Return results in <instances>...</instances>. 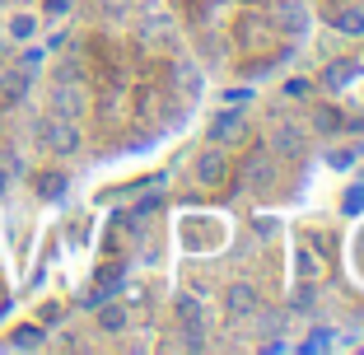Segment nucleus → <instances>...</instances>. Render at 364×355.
I'll return each instance as SVG.
<instances>
[{
	"mask_svg": "<svg viewBox=\"0 0 364 355\" xmlns=\"http://www.w3.org/2000/svg\"><path fill=\"white\" fill-rule=\"evenodd\" d=\"M33 136H38V145H43V150L61 154V159L80 154V145H85L80 127H75V122H65V117H43L38 127H33Z\"/></svg>",
	"mask_w": 364,
	"mask_h": 355,
	"instance_id": "nucleus-1",
	"label": "nucleus"
},
{
	"mask_svg": "<svg viewBox=\"0 0 364 355\" xmlns=\"http://www.w3.org/2000/svg\"><path fill=\"white\" fill-rule=\"evenodd\" d=\"M80 112H85V89H80V85H70V80H61V85L52 89V117L75 122Z\"/></svg>",
	"mask_w": 364,
	"mask_h": 355,
	"instance_id": "nucleus-2",
	"label": "nucleus"
},
{
	"mask_svg": "<svg viewBox=\"0 0 364 355\" xmlns=\"http://www.w3.org/2000/svg\"><path fill=\"white\" fill-rule=\"evenodd\" d=\"M271 183H276V164H271V154H247V164H243V187L267 192Z\"/></svg>",
	"mask_w": 364,
	"mask_h": 355,
	"instance_id": "nucleus-3",
	"label": "nucleus"
},
{
	"mask_svg": "<svg viewBox=\"0 0 364 355\" xmlns=\"http://www.w3.org/2000/svg\"><path fill=\"white\" fill-rule=\"evenodd\" d=\"M28 70H19V65H14V70H0V103H5V108H19L23 98H28Z\"/></svg>",
	"mask_w": 364,
	"mask_h": 355,
	"instance_id": "nucleus-4",
	"label": "nucleus"
},
{
	"mask_svg": "<svg viewBox=\"0 0 364 355\" xmlns=\"http://www.w3.org/2000/svg\"><path fill=\"white\" fill-rule=\"evenodd\" d=\"M225 173H229L225 150H205L201 159H196V178H201L205 187H220V183H225Z\"/></svg>",
	"mask_w": 364,
	"mask_h": 355,
	"instance_id": "nucleus-5",
	"label": "nucleus"
},
{
	"mask_svg": "<svg viewBox=\"0 0 364 355\" xmlns=\"http://www.w3.org/2000/svg\"><path fill=\"white\" fill-rule=\"evenodd\" d=\"M257 313V290L252 285H234L229 290V318H252Z\"/></svg>",
	"mask_w": 364,
	"mask_h": 355,
	"instance_id": "nucleus-6",
	"label": "nucleus"
},
{
	"mask_svg": "<svg viewBox=\"0 0 364 355\" xmlns=\"http://www.w3.org/2000/svg\"><path fill=\"white\" fill-rule=\"evenodd\" d=\"M10 346H14V351H43L47 332L38 323H23V327H14V332H10Z\"/></svg>",
	"mask_w": 364,
	"mask_h": 355,
	"instance_id": "nucleus-7",
	"label": "nucleus"
},
{
	"mask_svg": "<svg viewBox=\"0 0 364 355\" xmlns=\"http://www.w3.org/2000/svg\"><path fill=\"white\" fill-rule=\"evenodd\" d=\"M332 23H336V33H341V38H364V10H360V5H350V10H336Z\"/></svg>",
	"mask_w": 364,
	"mask_h": 355,
	"instance_id": "nucleus-8",
	"label": "nucleus"
},
{
	"mask_svg": "<svg viewBox=\"0 0 364 355\" xmlns=\"http://www.w3.org/2000/svg\"><path fill=\"white\" fill-rule=\"evenodd\" d=\"M276 23L289 33V38H304V28H309V19H304V5H294V0H289V5H280V10H276Z\"/></svg>",
	"mask_w": 364,
	"mask_h": 355,
	"instance_id": "nucleus-9",
	"label": "nucleus"
},
{
	"mask_svg": "<svg viewBox=\"0 0 364 355\" xmlns=\"http://www.w3.org/2000/svg\"><path fill=\"white\" fill-rule=\"evenodd\" d=\"M5 33H10L14 43H33V38H38V14H28V10L10 14V23H5Z\"/></svg>",
	"mask_w": 364,
	"mask_h": 355,
	"instance_id": "nucleus-10",
	"label": "nucleus"
},
{
	"mask_svg": "<svg viewBox=\"0 0 364 355\" xmlns=\"http://www.w3.org/2000/svg\"><path fill=\"white\" fill-rule=\"evenodd\" d=\"M178 318H182V327H205V304L196 300V295H178Z\"/></svg>",
	"mask_w": 364,
	"mask_h": 355,
	"instance_id": "nucleus-11",
	"label": "nucleus"
},
{
	"mask_svg": "<svg viewBox=\"0 0 364 355\" xmlns=\"http://www.w3.org/2000/svg\"><path fill=\"white\" fill-rule=\"evenodd\" d=\"M131 313L122 304H98V332H127Z\"/></svg>",
	"mask_w": 364,
	"mask_h": 355,
	"instance_id": "nucleus-12",
	"label": "nucleus"
},
{
	"mask_svg": "<svg viewBox=\"0 0 364 355\" xmlns=\"http://www.w3.org/2000/svg\"><path fill=\"white\" fill-rule=\"evenodd\" d=\"M65 183H70L65 173H43V178L33 183V192L43 196V201H61V196H65Z\"/></svg>",
	"mask_w": 364,
	"mask_h": 355,
	"instance_id": "nucleus-13",
	"label": "nucleus"
},
{
	"mask_svg": "<svg viewBox=\"0 0 364 355\" xmlns=\"http://www.w3.org/2000/svg\"><path fill=\"white\" fill-rule=\"evenodd\" d=\"M276 150L299 154V150H304V127H294V122H280V131H276Z\"/></svg>",
	"mask_w": 364,
	"mask_h": 355,
	"instance_id": "nucleus-14",
	"label": "nucleus"
},
{
	"mask_svg": "<svg viewBox=\"0 0 364 355\" xmlns=\"http://www.w3.org/2000/svg\"><path fill=\"white\" fill-rule=\"evenodd\" d=\"M355 70H360L355 61H332V65H327V75H322V85L341 89V85H350V80H355Z\"/></svg>",
	"mask_w": 364,
	"mask_h": 355,
	"instance_id": "nucleus-15",
	"label": "nucleus"
},
{
	"mask_svg": "<svg viewBox=\"0 0 364 355\" xmlns=\"http://www.w3.org/2000/svg\"><path fill=\"white\" fill-rule=\"evenodd\" d=\"M313 127H318V131H341V112H336V108H318V112H313Z\"/></svg>",
	"mask_w": 364,
	"mask_h": 355,
	"instance_id": "nucleus-16",
	"label": "nucleus"
},
{
	"mask_svg": "<svg viewBox=\"0 0 364 355\" xmlns=\"http://www.w3.org/2000/svg\"><path fill=\"white\" fill-rule=\"evenodd\" d=\"M238 127H243V117H238V112H229V117H220V122H215V131H210V140H229V136H234V131Z\"/></svg>",
	"mask_w": 364,
	"mask_h": 355,
	"instance_id": "nucleus-17",
	"label": "nucleus"
},
{
	"mask_svg": "<svg viewBox=\"0 0 364 355\" xmlns=\"http://www.w3.org/2000/svg\"><path fill=\"white\" fill-rule=\"evenodd\" d=\"M43 61H47V52H43V47H28V52L19 56V70H28V75H33V70H38Z\"/></svg>",
	"mask_w": 364,
	"mask_h": 355,
	"instance_id": "nucleus-18",
	"label": "nucleus"
},
{
	"mask_svg": "<svg viewBox=\"0 0 364 355\" xmlns=\"http://www.w3.org/2000/svg\"><path fill=\"white\" fill-rule=\"evenodd\" d=\"M0 169L10 173V178H23V159L14 150H0Z\"/></svg>",
	"mask_w": 364,
	"mask_h": 355,
	"instance_id": "nucleus-19",
	"label": "nucleus"
},
{
	"mask_svg": "<svg viewBox=\"0 0 364 355\" xmlns=\"http://www.w3.org/2000/svg\"><path fill=\"white\" fill-rule=\"evenodd\" d=\"M164 28H168V19H164V14H150V19L140 23V33H145V38H159Z\"/></svg>",
	"mask_w": 364,
	"mask_h": 355,
	"instance_id": "nucleus-20",
	"label": "nucleus"
},
{
	"mask_svg": "<svg viewBox=\"0 0 364 355\" xmlns=\"http://www.w3.org/2000/svg\"><path fill=\"white\" fill-rule=\"evenodd\" d=\"M70 10V0H47V14H65Z\"/></svg>",
	"mask_w": 364,
	"mask_h": 355,
	"instance_id": "nucleus-21",
	"label": "nucleus"
},
{
	"mask_svg": "<svg viewBox=\"0 0 364 355\" xmlns=\"http://www.w3.org/2000/svg\"><path fill=\"white\" fill-rule=\"evenodd\" d=\"M10 183H14V178H10V173H5V169H0V196L10 192Z\"/></svg>",
	"mask_w": 364,
	"mask_h": 355,
	"instance_id": "nucleus-22",
	"label": "nucleus"
}]
</instances>
